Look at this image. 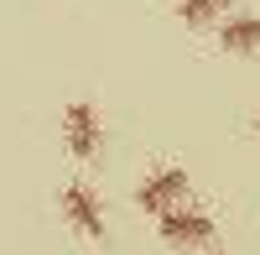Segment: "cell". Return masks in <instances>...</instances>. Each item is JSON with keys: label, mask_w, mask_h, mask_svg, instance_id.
<instances>
[{"label": "cell", "mask_w": 260, "mask_h": 255, "mask_svg": "<svg viewBox=\"0 0 260 255\" xmlns=\"http://www.w3.org/2000/svg\"><path fill=\"white\" fill-rule=\"evenodd\" d=\"M62 146H68L78 162L99 156V146H104V125H99V110H94L89 99H78V104H68V110H62Z\"/></svg>", "instance_id": "obj_2"}, {"label": "cell", "mask_w": 260, "mask_h": 255, "mask_svg": "<svg viewBox=\"0 0 260 255\" xmlns=\"http://www.w3.org/2000/svg\"><path fill=\"white\" fill-rule=\"evenodd\" d=\"M57 208H62V219H68L83 240H104V203L89 182H68L57 193Z\"/></svg>", "instance_id": "obj_3"}, {"label": "cell", "mask_w": 260, "mask_h": 255, "mask_svg": "<svg viewBox=\"0 0 260 255\" xmlns=\"http://www.w3.org/2000/svg\"><path fill=\"white\" fill-rule=\"evenodd\" d=\"M224 11H229V0H177V21H187V26H208Z\"/></svg>", "instance_id": "obj_6"}, {"label": "cell", "mask_w": 260, "mask_h": 255, "mask_svg": "<svg viewBox=\"0 0 260 255\" xmlns=\"http://www.w3.org/2000/svg\"><path fill=\"white\" fill-rule=\"evenodd\" d=\"M255 131H260V120H255Z\"/></svg>", "instance_id": "obj_7"}, {"label": "cell", "mask_w": 260, "mask_h": 255, "mask_svg": "<svg viewBox=\"0 0 260 255\" xmlns=\"http://www.w3.org/2000/svg\"><path fill=\"white\" fill-rule=\"evenodd\" d=\"M156 235H161V245H172V250H203V245L213 240V214H208V208H192V203H177V208H167V214H161Z\"/></svg>", "instance_id": "obj_1"}, {"label": "cell", "mask_w": 260, "mask_h": 255, "mask_svg": "<svg viewBox=\"0 0 260 255\" xmlns=\"http://www.w3.org/2000/svg\"><path fill=\"white\" fill-rule=\"evenodd\" d=\"M136 203L151 208V214H167V208L187 203V172L182 167H156V172L136 187Z\"/></svg>", "instance_id": "obj_4"}, {"label": "cell", "mask_w": 260, "mask_h": 255, "mask_svg": "<svg viewBox=\"0 0 260 255\" xmlns=\"http://www.w3.org/2000/svg\"><path fill=\"white\" fill-rule=\"evenodd\" d=\"M219 47L234 57H255L260 52V16H229L219 31Z\"/></svg>", "instance_id": "obj_5"}]
</instances>
